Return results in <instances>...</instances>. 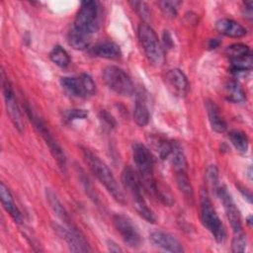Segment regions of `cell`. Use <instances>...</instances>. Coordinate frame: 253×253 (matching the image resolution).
Returning a JSON list of instances; mask_svg holds the SVG:
<instances>
[{
  "label": "cell",
  "mask_w": 253,
  "mask_h": 253,
  "mask_svg": "<svg viewBox=\"0 0 253 253\" xmlns=\"http://www.w3.org/2000/svg\"><path fill=\"white\" fill-rule=\"evenodd\" d=\"M206 108H207V113H208V117H209V121L211 128L214 131L219 133L224 132L227 128V126L222 116L220 115V110L218 106L213 101L207 100Z\"/></svg>",
  "instance_id": "18"
},
{
  "label": "cell",
  "mask_w": 253,
  "mask_h": 253,
  "mask_svg": "<svg viewBox=\"0 0 253 253\" xmlns=\"http://www.w3.org/2000/svg\"><path fill=\"white\" fill-rule=\"evenodd\" d=\"M138 39L148 61L154 66H161L164 62V52L154 30L147 24H140Z\"/></svg>",
  "instance_id": "5"
},
{
  "label": "cell",
  "mask_w": 253,
  "mask_h": 253,
  "mask_svg": "<svg viewBox=\"0 0 253 253\" xmlns=\"http://www.w3.org/2000/svg\"><path fill=\"white\" fill-rule=\"evenodd\" d=\"M251 218H252V215H249V216L247 217V223H248L249 225H251V224H252V220H251Z\"/></svg>",
  "instance_id": "38"
},
{
  "label": "cell",
  "mask_w": 253,
  "mask_h": 253,
  "mask_svg": "<svg viewBox=\"0 0 253 253\" xmlns=\"http://www.w3.org/2000/svg\"><path fill=\"white\" fill-rule=\"evenodd\" d=\"M83 155L88 167L101 182V184L106 188V190L113 196V198L118 203L125 205L126 197L107 164L87 149L83 150Z\"/></svg>",
  "instance_id": "3"
},
{
  "label": "cell",
  "mask_w": 253,
  "mask_h": 253,
  "mask_svg": "<svg viewBox=\"0 0 253 253\" xmlns=\"http://www.w3.org/2000/svg\"><path fill=\"white\" fill-rule=\"evenodd\" d=\"M176 4H179L178 2H169V1H163L159 2V5L161 6V9L163 12L171 18H174L177 15V8Z\"/></svg>",
  "instance_id": "34"
},
{
  "label": "cell",
  "mask_w": 253,
  "mask_h": 253,
  "mask_svg": "<svg viewBox=\"0 0 253 253\" xmlns=\"http://www.w3.org/2000/svg\"><path fill=\"white\" fill-rule=\"evenodd\" d=\"M132 157L144 191L152 197H158L159 190L154 178L153 158L150 150L144 144L135 142L132 144Z\"/></svg>",
  "instance_id": "2"
},
{
  "label": "cell",
  "mask_w": 253,
  "mask_h": 253,
  "mask_svg": "<svg viewBox=\"0 0 253 253\" xmlns=\"http://www.w3.org/2000/svg\"><path fill=\"white\" fill-rule=\"evenodd\" d=\"M200 211L203 225L211 233L216 242H223L226 236L225 228L212 207L209 193L206 189H202L200 194Z\"/></svg>",
  "instance_id": "4"
},
{
  "label": "cell",
  "mask_w": 253,
  "mask_h": 253,
  "mask_svg": "<svg viewBox=\"0 0 253 253\" xmlns=\"http://www.w3.org/2000/svg\"><path fill=\"white\" fill-rule=\"evenodd\" d=\"M0 199H1V203L3 208L5 209V211L11 215V217L18 223H20L22 221V215L20 211L18 210L14 198L11 194V192L9 191L8 187L5 186L4 183L0 184Z\"/></svg>",
  "instance_id": "19"
},
{
  "label": "cell",
  "mask_w": 253,
  "mask_h": 253,
  "mask_svg": "<svg viewBox=\"0 0 253 253\" xmlns=\"http://www.w3.org/2000/svg\"><path fill=\"white\" fill-rule=\"evenodd\" d=\"M165 79L168 88L172 91L174 95L179 97H184L187 95L189 91V81L182 70L178 68L169 70L166 74Z\"/></svg>",
  "instance_id": "14"
},
{
  "label": "cell",
  "mask_w": 253,
  "mask_h": 253,
  "mask_svg": "<svg viewBox=\"0 0 253 253\" xmlns=\"http://www.w3.org/2000/svg\"><path fill=\"white\" fill-rule=\"evenodd\" d=\"M225 96L226 99L232 103H243L246 100L245 92L236 80H230L225 85Z\"/></svg>",
  "instance_id": "24"
},
{
  "label": "cell",
  "mask_w": 253,
  "mask_h": 253,
  "mask_svg": "<svg viewBox=\"0 0 253 253\" xmlns=\"http://www.w3.org/2000/svg\"><path fill=\"white\" fill-rule=\"evenodd\" d=\"M247 244L246 235L243 231L234 233V237L231 242V251L234 253H241L245 251Z\"/></svg>",
  "instance_id": "30"
},
{
  "label": "cell",
  "mask_w": 253,
  "mask_h": 253,
  "mask_svg": "<svg viewBox=\"0 0 253 253\" xmlns=\"http://www.w3.org/2000/svg\"><path fill=\"white\" fill-rule=\"evenodd\" d=\"M64 117L67 121H74V120H82L88 117V112L82 109H72L67 111L64 114Z\"/></svg>",
  "instance_id": "33"
},
{
  "label": "cell",
  "mask_w": 253,
  "mask_h": 253,
  "mask_svg": "<svg viewBox=\"0 0 253 253\" xmlns=\"http://www.w3.org/2000/svg\"><path fill=\"white\" fill-rule=\"evenodd\" d=\"M225 53L230 60H234V59H239V58L250 55L251 51L248 45L238 42V43H233L227 46L225 49Z\"/></svg>",
  "instance_id": "29"
},
{
  "label": "cell",
  "mask_w": 253,
  "mask_h": 253,
  "mask_svg": "<svg viewBox=\"0 0 253 253\" xmlns=\"http://www.w3.org/2000/svg\"><path fill=\"white\" fill-rule=\"evenodd\" d=\"M148 140L152 149L158 154L160 159L165 160L170 157L173 147V141L167 140L158 135H150Z\"/></svg>",
  "instance_id": "22"
},
{
  "label": "cell",
  "mask_w": 253,
  "mask_h": 253,
  "mask_svg": "<svg viewBox=\"0 0 253 253\" xmlns=\"http://www.w3.org/2000/svg\"><path fill=\"white\" fill-rule=\"evenodd\" d=\"M99 7L95 1H83L75 16L73 28L91 36L100 27Z\"/></svg>",
  "instance_id": "6"
},
{
  "label": "cell",
  "mask_w": 253,
  "mask_h": 253,
  "mask_svg": "<svg viewBox=\"0 0 253 253\" xmlns=\"http://www.w3.org/2000/svg\"><path fill=\"white\" fill-rule=\"evenodd\" d=\"M151 242L156 246L165 251L180 253L184 252L182 243L172 234L164 231H154L149 236Z\"/></svg>",
  "instance_id": "15"
},
{
  "label": "cell",
  "mask_w": 253,
  "mask_h": 253,
  "mask_svg": "<svg viewBox=\"0 0 253 253\" xmlns=\"http://www.w3.org/2000/svg\"><path fill=\"white\" fill-rule=\"evenodd\" d=\"M2 90H3L6 111L10 118V121L12 122L13 126L19 132H23L24 121L22 118V114H21L20 108L18 106L13 87H12L10 81L5 76L4 71H2Z\"/></svg>",
  "instance_id": "11"
},
{
  "label": "cell",
  "mask_w": 253,
  "mask_h": 253,
  "mask_svg": "<svg viewBox=\"0 0 253 253\" xmlns=\"http://www.w3.org/2000/svg\"><path fill=\"white\" fill-rule=\"evenodd\" d=\"M218 198L220 199L221 204L223 205V209L225 211L226 217L230 223V226L234 233L242 231V223H241V216L240 212L225 187H220L216 191Z\"/></svg>",
  "instance_id": "13"
},
{
  "label": "cell",
  "mask_w": 253,
  "mask_h": 253,
  "mask_svg": "<svg viewBox=\"0 0 253 253\" xmlns=\"http://www.w3.org/2000/svg\"><path fill=\"white\" fill-rule=\"evenodd\" d=\"M113 223L127 246L134 249L141 246L142 237L130 217L123 213H117L113 216Z\"/></svg>",
  "instance_id": "10"
},
{
  "label": "cell",
  "mask_w": 253,
  "mask_h": 253,
  "mask_svg": "<svg viewBox=\"0 0 253 253\" xmlns=\"http://www.w3.org/2000/svg\"><path fill=\"white\" fill-rule=\"evenodd\" d=\"M91 36L77 31L72 27L67 36V42L71 47L77 50H83L87 48L91 42Z\"/></svg>",
  "instance_id": "23"
},
{
  "label": "cell",
  "mask_w": 253,
  "mask_h": 253,
  "mask_svg": "<svg viewBox=\"0 0 253 253\" xmlns=\"http://www.w3.org/2000/svg\"><path fill=\"white\" fill-rule=\"evenodd\" d=\"M243 15L247 19L251 20L253 17V3L251 1H246L243 3Z\"/></svg>",
  "instance_id": "35"
},
{
  "label": "cell",
  "mask_w": 253,
  "mask_h": 253,
  "mask_svg": "<svg viewBox=\"0 0 253 253\" xmlns=\"http://www.w3.org/2000/svg\"><path fill=\"white\" fill-rule=\"evenodd\" d=\"M170 157H171V163L175 168L176 172L186 171L187 161L181 146L177 142L173 141V147H172V152L170 154Z\"/></svg>",
  "instance_id": "27"
},
{
  "label": "cell",
  "mask_w": 253,
  "mask_h": 253,
  "mask_svg": "<svg viewBox=\"0 0 253 253\" xmlns=\"http://www.w3.org/2000/svg\"><path fill=\"white\" fill-rule=\"evenodd\" d=\"M176 181L178 188L182 195L184 196L185 200L189 203H194V191L190 179L186 173V171H178L176 172Z\"/></svg>",
  "instance_id": "25"
},
{
  "label": "cell",
  "mask_w": 253,
  "mask_h": 253,
  "mask_svg": "<svg viewBox=\"0 0 253 253\" xmlns=\"http://www.w3.org/2000/svg\"><path fill=\"white\" fill-rule=\"evenodd\" d=\"M248 177H249V180H252V172H251V167L248 168Z\"/></svg>",
  "instance_id": "37"
},
{
  "label": "cell",
  "mask_w": 253,
  "mask_h": 253,
  "mask_svg": "<svg viewBox=\"0 0 253 253\" xmlns=\"http://www.w3.org/2000/svg\"><path fill=\"white\" fill-rule=\"evenodd\" d=\"M149 111L146 105L145 97L138 93L135 98V105L133 109V121L139 126H144L149 122Z\"/></svg>",
  "instance_id": "20"
},
{
  "label": "cell",
  "mask_w": 253,
  "mask_h": 253,
  "mask_svg": "<svg viewBox=\"0 0 253 253\" xmlns=\"http://www.w3.org/2000/svg\"><path fill=\"white\" fill-rule=\"evenodd\" d=\"M129 4L143 20H147L149 18V9H148V6L144 2L131 1V2H129Z\"/></svg>",
  "instance_id": "32"
},
{
  "label": "cell",
  "mask_w": 253,
  "mask_h": 253,
  "mask_svg": "<svg viewBox=\"0 0 253 253\" xmlns=\"http://www.w3.org/2000/svg\"><path fill=\"white\" fill-rule=\"evenodd\" d=\"M215 29L221 35L230 38H242L247 34V30L242 25L227 18L217 20Z\"/></svg>",
  "instance_id": "16"
},
{
  "label": "cell",
  "mask_w": 253,
  "mask_h": 253,
  "mask_svg": "<svg viewBox=\"0 0 253 253\" xmlns=\"http://www.w3.org/2000/svg\"><path fill=\"white\" fill-rule=\"evenodd\" d=\"M207 184L213 190L218 189V170L215 165H210L206 170Z\"/></svg>",
  "instance_id": "31"
},
{
  "label": "cell",
  "mask_w": 253,
  "mask_h": 253,
  "mask_svg": "<svg viewBox=\"0 0 253 253\" xmlns=\"http://www.w3.org/2000/svg\"><path fill=\"white\" fill-rule=\"evenodd\" d=\"M122 183L131 198L133 207L137 213L149 223H154L156 218L152 211L148 208L145 199L143 197L144 188L140 181V178L131 167L126 166L122 172Z\"/></svg>",
  "instance_id": "1"
},
{
  "label": "cell",
  "mask_w": 253,
  "mask_h": 253,
  "mask_svg": "<svg viewBox=\"0 0 253 253\" xmlns=\"http://www.w3.org/2000/svg\"><path fill=\"white\" fill-rule=\"evenodd\" d=\"M54 230L66 241L69 249L72 252H90L92 251L90 245L77 229L75 225L63 227L58 224L53 225Z\"/></svg>",
  "instance_id": "12"
},
{
  "label": "cell",
  "mask_w": 253,
  "mask_h": 253,
  "mask_svg": "<svg viewBox=\"0 0 253 253\" xmlns=\"http://www.w3.org/2000/svg\"><path fill=\"white\" fill-rule=\"evenodd\" d=\"M90 53L94 56L107 59H118L122 55L120 46L116 42L110 41L96 43L91 47Z\"/></svg>",
  "instance_id": "17"
},
{
  "label": "cell",
  "mask_w": 253,
  "mask_h": 253,
  "mask_svg": "<svg viewBox=\"0 0 253 253\" xmlns=\"http://www.w3.org/2000/svg\"><path fill=\"white\" fill-rule=\"evenodd\" d=\"M26 113L28 115V117L30 118L31 122L34 124L36 129L38 130V132L41 134V136L43 138V140L45 141L46 145L48 146L51 154L53 155L54 159L57 161V164L59 165V167L61 168L62 171L65 172L66 170V157L64 155V152L62 150V148L60 147V145L57 143V141L54 139L53 135L51 134V132L49 131L48 127L46 126L45 123L43 122V120L39 117L38 114H36L33 109L31 107H29L28 105L26 106Z\"/></svg>",
  "instance_id": "7"
},
{
  "label": "cell",
  "mask_w": 253,
  "mask_h": 253,
  "mask_svg": "<svg viewBox=\"0 0 253 253\" xmlns=\"http://www.w3.org/2000/svg\"><path fill=\"white\" fill-rule=\"evenodd\" d=\"M228 137L231 143L233 144V146L240 153H245L248 150V145H249L248 137L246 133L243 132L242 130H239V129L231 130L228 133Z\"/></svg>",
  "instance_id": "26"
},
{
  "label": "cell",
  "mask_w": 253,
  "mask_h": 253,
  "mask_svg": "<svg viewBox=\"0 0 253 253\" xmlns=\"http://www.w3.org/2000/svg\"><path fill=\"white\" fill-rule=\"evenodd\" d=\"M102 78L109 89L121 96H130L134 93V85L125 70L109 65L103 69Z\"/></svg>",
  "instance_id": "8"
},
{
  "label": "cell",
  "mask_w": 253,
  "mask_h": 253,
  "mask_svg": "<svg viewBox=\"0 0 253 253\" xmlns=\"http://www.w3.org/2000/svg\"><path fill=\"white\" fill-rule=\"evenodd\" d=\"M45 195H46L47 202L50 205V208L52 209L54 213L57 215V217L59 219H61L65 223L66 226L74 225L73 222L70 220L68 212L66 211V210L64 209V207L62 206V204L60 203V201L58 200L56 195L50 189H46Z\"/></svg>",
  "instance_id": "21"
},
{
  "label": "cell",
  "mask_w": 253,
  "mask_h": 253,
  "mask_svg": "<svg viewBox=\"0 0 253 253\" xmlns=\"http://www.w3.org/2000/svg\"><path fill=\"white\" fill-rule=\"evenodd\" d=\"M108 245V250L109 251H111V252H121L122 251V249L114 242V241H108V243H107Z\"/></svg>",
  "instance_id": "36"
},
{
  "label": "cell",
  "mask_w": 253,
  "mask_h": 253,
  "mask_svg": "<svg viewBox=\"0 0 253 253\" xmlns=\"http://www.w3.org/2000/svg\"><path fill=\"white\" fill-rule=\"evenodd\" d=\"M50 60L61 68H65L70 63V57L67 51L60 45H55L49 52Z\"/></svg>",
  "instance_id": "28"
},
{
  "label": "cell",
  "mask_w": 253,
  "mask_h": 253,
  "mask_svg": "<svg viewBox=\"0 0 253 253\" xmlns=\"http://www.w3.org/2000/svg\"><path fill=\"white\" fill-rule=\"evenodd\" d=\"M60 84L67 94L76 98L91 97L96 92L95 82L87 73H82L77 77H62Z\"/></svg>",
  "instance_id": "9"
}]
</instances>
